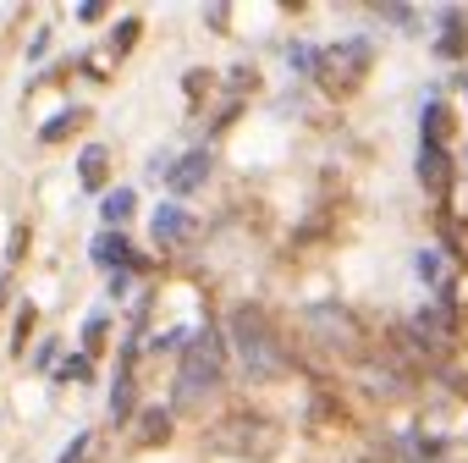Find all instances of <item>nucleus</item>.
<instances>
[{
	"mask_svg": "<svg viewBox=\"0 0 468 463\" xmlns=\"http://www.w3.org/2000/svg\"><path fill=\"white\" fill-rule=\"evenodd\" d=\"M232 342H237V353H243V364L253 370V375H276L282 364V353H276V342H271V331H264V320L253 314V309H237L232 314Z\"/></svg>",
	"mask_w": 468,
	"mask_h": 463,
	"instance_id": "obj_1",
	"label": "nucleus"
},
{
	"mask_svg": "<svg viewBox=\"0 0 468 463\" xmlns=\"http://www.w3.org/2000/svg\"><path fill=\"white\" fill-rule=\"evenodd\" d=\"M215 375H221V353L210 337H198L187 364H182V381H177V403H198L205 391H215Z\"/></svg>",
	"mask_w": 468,
	"mask_h": 463,
	"instance_id": "obj_2",
	"label": "nucleus"
},
{
	"mask_svg": "<svg viewBox=\"0 0 468 463\" xmlns=\"http://www.w3.org/2000/svg\"><path fill=\"white\" fill-rule=\"evenodd\" d=\"M205 177H210V155H205V150H187V155L171 166V177H166V182H171V193H193Z\"/></svg>",
	"mask_w": 468,
	"mask_h": 463,
	"instance_id": "obj_3",
	"label": "nucleus"
},
{
	"mask_svg": "<svg viewBox=\"0 0 468 463\" xmlns=\"http://www.w3.org/2000/svg\"><path fill=\"white\" fill-rule=\"evenodd\" d=\"M155 237H160V243L187 237V216H182V210H171V205H166V210H155Z\"/></svg>",
	"mask_w": 468,
	"mask_h": 463,
	"instance_id": "obj_4",
	"label": "nucleus"
},
{
	"mask_svg": "<svg viewBox=\"0 0 468 463\" xmlns=\"http://www.w3.org/2000/svg\"><path fill=\"white\" fill-rule=\"evenodd\" d=\"M94 259H105V265H110V259H127V243H121V232H105V237L94 243Z\"/></svg>",
	"mask_w": 468,
	"mask_h": 463,
	"instance_id": "obj_5",
	"label": "nucleus"
},
{
	"mask_svg": "<svg viewBox=\"0 0 468 463\" xmlns=\"http://www.w3.org/2000/svg\"><path fill=\"white\" fill-rule=\"evenodd\" d=\"M132 216V193L121 188V193H105V221H127Z\"/></svg>",
	"mask_w": 468,
	"mask_h": 463,
	"instance_id": "obj_6",
	"label": "nucleus"
},
{
	"mask_svg": "<svg viewBox=\"0 0 468 463\" xmlns=\"http://www.w3.org/2000/svg\"><path fill=\"white\" fill-rule=\"evenodd\" d=\"M100 171H105V150L94 144V150H83V182H89V188H100Z\"/></svg>",
	"mask_w": 468,
	"mask_h": 463,
	"instance_id": "obj_7",
	"label": "nucleus"
},
{
	"mask_svg": "<svg viewBox=\"0 0 468 463\" xmlns=\"http://www.w3.org/2000/svg\"><path fill=\"white\" fill-rule=\"evenodd\" d=\"M83 452H89V436H78L72 447H66V452H61V463H83Z\"/></svg>",
	"mask_w": 468,
	"mask_h": 463,
	"instance_id": "obj_8",
	"label": "nucleus"
}]
</instances>
